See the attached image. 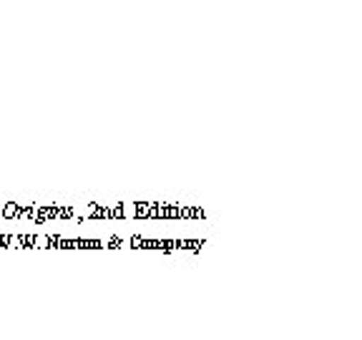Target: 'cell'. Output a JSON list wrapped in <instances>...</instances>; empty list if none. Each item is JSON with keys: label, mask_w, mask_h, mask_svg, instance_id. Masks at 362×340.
Returning <instances> with one entry per match:
<instances>
[]
</instances>
